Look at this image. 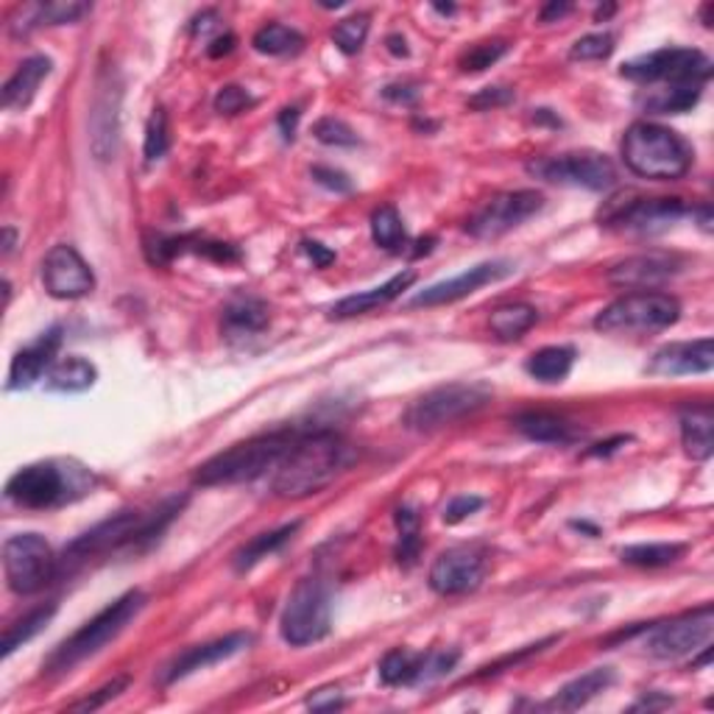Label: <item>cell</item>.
I'll use <instances>...</instances> for the list:
<instances>
[{"label": "cell", "mask_w": 714, "mask_h": 714, "mask_svg": "<svg viewBox=\"0 0 714 714\" xmlns=\"http://www.w3.org/2000/svg\"><path fill=\"white\" fill-rule=\"evenodd\" d=\"M252 103H254V98L249 95V92L243 90V87L229 84V87H221V90H218V95H215V112H221V114H238V112H243V109H247V107H252Z\"/></svg>", "instance_id": "cell-48"}, {"label": "cell", "mask_w": 714, "mask_h": 714, "mask_svg": "<svg viewBox=\"0 0 714 714\" xmlns=\"http://www.w3.org/2000/svg\"><path fill=\"white\" fill-rule=\"evenodd\" d=\"M299 118H302V112H299L296 107L282 109V112H280V129H282V138H285V140H293V138H296Z\"/></svg>", "instance_id": "cell-54"}, {"label": "cell", "mask_w": 714, "mask_h": 714, "mask_svg": "<svg viewBox=\"0 0 714 714\" xmlns=\"http://www.w3.org/2000/svg\"><path fill=\"white\" fill-rule=\"evenodd\" d=\"M127 686H129L127 675H121V678H112L109 684H103L101 690L90 692V695L81 697V701L70 703L68 708H70V712H95V708L107 706L109 701H114V697L121 695V692H127Z\"/></svg>", "instance_id": "cell-47"}, {"label": "cell", "mask_w": 714, "mask_h": 714, "mask_svg": "<svg viewBox=\"0 0 714 714\" xmlns=\"http://www.w3.org/2000/svg\"><path fill=\"white\" fill-rule=\"evenodd\" d=\"M492 402V389L483 383H450L419 396L405 413V424L416 433L450 428L461 419L474 416Z\"/></svg>", "instance_id": "cell-7"}, {"label": "cell", "mask_w": 714, "mask_h": 714, "mask_svg": "<svg viewBox=\"0 0 714 714\" xmlns=\"http://www.w3.org/2000/svg\"><path fill=\"white\" fill-rule=\"evenodd\" d=\"M296 430H274V433L254 435V439L232 444L201 463L193 474L195 486H238L263 477L265 472L280 466L285 452L296 441Z\"/></svg>", "instance_id": "cell-3"}, {"label": "cell", "mask_w": 714, "mask_h": 714, "mask_svg": "<svg viewBox=\"0 0 714 714\" xmlns=\"http://www.w3.org/2000/svg\"><path fill=\"white\" fill-rule=\"evenodd\" d=\"M505 53H509V42L503 40L477 42V46H472L461 57V70L463 73H483L486 68L497 64Z\"/></svg>", "instance_id": "cell-44"}, {"label": "cell", "mask_w": 714, "mask_h": 714, "mask_svg": "<svg viewBox=\"0 0 714 714\" xmlns=\"http://www.w3.org/2000/svg\"><path fill=\"white\" fill-rule=\"evenodd\" d=\"M269 324V308L260 299L241 296L223 310V326L229 335H254Z\"/></svg>", "instance_id": "cell-35"}, {"label": "cell", "mask_w": 714, "mask_h": 714, "mask_svg": "<svg viewBox=\"0 0 714 714\" xmlns=\"http://www.w3.org/2000/svg\"><path fill=\"white\" fill-rule=\"evenodd\" d=\"M59 561L40 533H18L3 544V572L14 594H34L53 581Z\"/></svg>", "instance_id": "cell-11"}, {"label": "cell", "mask_w": 714, "mask_h": 714, "mask_svg": "<svg viewBox=\"0 0 714 714\" xmlns=\"http://www.w3.org/2000/svg\"><path fill=\"white\" fill-rule=\"evenodd\" d=\"M313 134L324 145H358V134L341 118H321L313 127Z\"/></svg>", "instance_id": "cell-46"}, {"label": "cell", "mask_w": 714, "mask_h": 714, "mask_svg": "<svg viewBox=\"0 0 714 714\" xmlns=\"http://www.w3.org/2000/svg\"><path fill=\"white\" fill-rule=\"evenodd\" d=\"M483 509V497H474V494H461V497L450 500V505L444 509V522L446 525H457L466 516L477 514Z\"/></svg>", "instance_id": "cell-49"}, {"label": "cell", "mask_w": 714, "mask_h": 714, "mask_svg": "<svg viewBox=\"0 0 714 714\" xmlns=\"http://www.w3.org/2000/svg\"><path fill=\"white\" fill-rule=\"evenodd\" d=\"M681 441L686 455L708 461L714 452V411L712 405H690L681 411Z\"/></svg>", "instance_id": "cell-28"}, {"label": "cell", "mask_w": 714, "mask_h": 714, "mask_svg": "<svg viewBox=\"0 0 714 714\" xmlns=\"http://www.w3.org/2000/svg\"><path fill=\"white\" fill-rule=\"evenodd\" d=\"M310 173H313V179L321 184V188L335 190V193H352V182H349V177L346 173L335 171V168L315 165Z\"/></svg>", "instance_id": "cell-51"}, {"label": "cell", "mask_w": 714, "mask_h": 714, "mask_svg": "<svg viewBox=\"0 0 714 714\" xmlns=\"http://www.w3.org/2000/svg\"><path fill=\"white\" fill-rule=\"evenodd\" d=\"M42 282L53 299H81L95 288L90 265L68 243L53 247L42 260Z\"/></svg>", "instance_id": "cell-19"}, {"label": "cell", "mask_w": 714, "mask_h": 714, "mask_svg": "<svg viewBox=\"0 0 714 714\" xmlns=\"http://www.w3.org/2000/svg\"><path fill=\"white\" fill-rule=\"evenodd\" d=\"M697 101H701V87L697 84H664L640 95V107L647 114L690 112Z\"/></svg>", "instance_id": "cell-31"}, {"label": "cell", "mask_w": 714, "mask_h": 714, "mask_svg": "<svg viewBox=\"0 0 714 714\" xmlns=\"http://www.w3.org/2000/svg\"><path fill=\"white\" fill-rule=\"evenodd\" d=\"M623 79L636 84H697L712 76V59L695 48H662L620 68Z\"/></svg>", "instance_id": "cell-9"}, {"label": "cell", "mask_w": 714, "mask_h": 714, "mask_svg": "<svg viewBox=\"0 0 714 714\" xmlns=\"http://www.w3.org/2000/svg\"><path fill=\"white\" fill-rule=\"evenodd\" d=\"M614 684V670L612 667H594L589 673L577 675L570 684L561 686L553 695V701L544 703V708H553V712H575V708H583L589 701L606 692L609 686Z\"/></svg>", "instance_id": "cell-25"}, {"label": "cell", "mask_w": 714, "mask_h": 714, "mask_svg": "<svg viewBox=\"0 0 714 714\" xmlns=\"http://www.w3.org/2000/svg\"><path fill=\"white\" fill-rule=\"evenodd\" d=\"M536 321L539 313L531 304H503V308L494 310L492 319H489V330H492L500 341H516V338L525 335Z\"/></svg>", "instance_id": "cell-36"}, {"label": "cell", "mask_w": 714, "mask_h": 714, "mask_svg": "<svg viewBox=\"0 0 714 714\" xmlns=\"http://www.w3.org/2000/svg\"><path fill=\"white\" fill-rule=\"evenodd\" d=\"M352 461V446L332 430L299 433L274 469V494L282 500L313 497L346 472Z\"/></svg>", "instance_id": "cell-1"}, {"label": "cell", "mask_w": 714, "mask_h": 714, "mask_svg": "<svg viewBox=\"0 0 714 714\" xmlns=\"http://www.w3.org/2000/svg\"><path fill=\"white\" fill-rule=\"evenodd\" d=\"M575 366V349L572 346H544L533 352L525 363V372L539 383H564Z\"/></svg>", "instance_id": "cell-32"}, {"label": "cell", "mask_w": 714, "mask_h": 714, "mask_svg": "<svg viewBox=\"0 0 714 714\" xmlns=\"http://www.w3.org/2000/svg\"><path fill=\"white\" fill-rule=\"evenodd\" d=\"M511 101H514V90H509V87H486V90L469 98V107L477 109V112H486V109L505 107Z\"/></svg>", "instance_id": "cell-50"}, {"label": "cell", "mask_w": 714, "mask_h": 714, "mask_svg": "<svg viewBox=\"0 0 714 714\" xmlns=\"http://www.w3.org/2000/svg\"><path fill=\"white\" fill-rule=\"evenodd\" d=\"M14 249V229L7 227L3 229V254H12Z\"/></svg>", "instance_id": "cell-61"}, {"label": "cell", "mask_w": 714, "mask_h": 714, "mask_svg": "<svg viewBox=\"0 0 714 714\" xmlns=\"http://www.w3.org/2000/svg\"><path fill=\"white\" fill-rule=\"evenodd\" d=\"M645 636H642V651L662 662H675L697 653L706 647L714 636V609L701 606L690 614L667 620V623L645 625Z\"/></svg>", "instance_id": "cell-10"}, {"label": "cell", "mask_w": 714, "mask_h": 714, "mask_svg": "<svg viewBox=\"0 0 714 714\" xmlns=\"http://www.w3.org/2000/svg\"><path fill=\"white\" fill-rule=\"evenodd\" d=\"M53 62L48 57H29L18 70H14L12 79L3 84V107L9 112H23L31 101H34L37 90H40L42 81L51 76Z\"/></svg>", "instance_id": "cell-26"}, {"label": "cell", "mask_w": 714, "mask_h": 714, "mask_svg": "<svg viewBox=\"0 0 714 714\" xmlns=\"http://www.w3.org/2000/svg\"><path fill=\"white\" fill-rule=\"evenodd\" d=\"M48 389L62 391V394H81V391L92 389L98 380V369L92 366L81 354H68V358H57L51 372L46 374Z\"/></svg>", "instance_id": "cell-30"}, {"label": "cell", "mask_w": 714, "mask_h": 714, "mask_svg": "<svg viewBox=\"0 0 714 714\" xmlns=\"http://www.w3.org/2000/svg\"><path fill=\"white\" fill-rule=\"evenodd\" d=\"M684 544H673V542H653V544H628V547L620 550V559L623 564L631 566H667L675 564V561L684 555Z\"/></svg>", "instance_id": "cell-39"}, {"label": "cell", "mask_w": 714, "mask_h": 714, "mask_svg": "<svg viewBox=\"0 0 714 714\" xmlns=\"http://www.w3.org/2000/svg\"><path fill=\"white\" fill-rule=\"evenodd\" d=\"M254 51L265 53V57H288V53H299L304 48V37L296 29L282 23L263 26L252 40Z\"/></svg>", "instance_id": "cell-38"}, {"label": "cell", "mask_w": 714, "mask_h": 714, "mask_svg": "<svg viewBox=\"0 0 714 714\" xmlns=\"http://www.w3.org/2000/svg\"><path fill=\"white\" fill-rule=\"evenodd\" d=\"M68 477L59 469V463L40 461L29 463V466L12 474V481L7 483V497L12 503H18L20 509L42 511L64 503L68 500Z\"/></svg>", "instance_id": "cell-16"}, {"label": "cell", "mask_w": 714, "mask_h": 714, "mask_svg": "<svg viewBox=\"0 0 714 714\" xmlns=\"http://www.w3.org/2000/svg\"><path fill=\"white\" fill-rule=\"evenodd\" d=\"M486 577V559L472 547L446 550L430 566V589L441 597H457L481 586Z\"/></svg>", "instance_id": "cell-17"}, {"label": "cell", "mask_w": 714, "mask_h": 714, "mask_svg": "<svg viewBox=\"0 0 714 714\" xmlns=\"http://www.w3.org/2000/svg\"><path fill=\"white\" fill-rule=\"evenodd\" d=\"M514 428L520 430L525 439L531 441H539V444H572V441L577 439V428H572L566 419L561 416H553V413H544V411H527V413H520V416L514 419Z\"/></svg>", "instance_id": "cell-29"}, {"label": "cell", "mask_w": 714, "mask_h": 714, "mask_svg": "<svg viewBox=\"0 0 714 714\" xmlns=\"http://www.w3.org/2000/svg\"><path fill=\"white\" fill-rule=\"evenodd\" d=\"M308 706L315 708V712H332V708L343 706V695L338 686H324V690H315L313 695L308 697Z\"/></svg>", "instance_id": "cell-52"}, {"label": "cell", "mask_w": 714, "mask_h": 714, "mask_svg": "<svg viewBox=\"0 0 714 714\" xmlns=\"http://www.w3.org/2000/svg\"><path fill=\"white\" fill-rule=\"evenodd\" d=\"M143 606L145 594L140 592V589H132V592H127L114 603H109L103 612H98L95 617L87 620L76 634H70L62 645L53 647L51 656L42 662V675L57 678V675L70 673V670L79 667L81 662L101 653L109 642H114L127 631V625L143 612Z\"/></svg>", "instance_id": "cell-4"}, {"label": "cell", "mask_w": 714, "mask_h": 714, "mask_svg": "<svg viewBox=\"0 0 714 714\" xmlns=\"http://www.w3.org/2000/svg\"><path fill=\"white\" fill-rule=\"evenodd\" d=\"M394 520H396V527H400V547H396V559H400V564L405 566L416 564L419 547H422V531H419L422 520H419L416 511L408 509V505L396 509Z\"/></svg>", "instance_id": "cell-41"}, {"label": "cell", "mask_w": 714, "mask_h": 714, "mask_svg": "<svg viewBox=\"0 0 714 714\" xmlns=\"http://www.w3.org/2000/svg\"><path fill=\"white\" fill-rule=\"evenodd\" d=\"M302 527V522H291V525H282L276 527V531H269V533H260V536H254L252 542L243 544L238 553H234V570L238 572H247L252 570L258 561L269 559L271 553H276L280 547H285L288 542L293 539V533Z\"/></svg>", "instance_id": "cell-33"}, {"label": "cell", "mask_w": 714, "mask_h": 714, "mask_svg": "<svg viewBox=\"0 0 714 714\" xmlns=\"http://www.w3.org/2000/svg\"><path fill=\"white\" fill-rule=\"evenodd\" d=\"M145 160L157 162L168 154L171 149V129H168V114L165 109H154L145 123Z\"/></svg>", "instance_id": "cell-43"}, {"label": "cell", "mask_w": 714, "mask_h": 714, "mask_svg": "<svg viewBox=\"0 0 714 714\" xmlns=\"http://www.w3.org/2000/svg\"><path fill=\"white\" fill-rule=\"evenodd\" d=\"M686 204L681 199H645V195H617L601 210V223L625 232H664L675 221L686 215Z\"/></svg>", "instance_id": "cell-14"}, {"label": "cell", "mask_w": 714, "mask_h": 714, "mask_svg": "<svg viewBox=\"0 0 714 714\" xmlns=\"http://www.w3.org/2000/svg\"><path fill=\"white\" fill-rule=\"evenodd\" d=\"M385 42H389V51L394 53V57H408V42H405V37L391 34Z\"/></svg>", "instance_id": "cell-59"}, {"label": "cell", "mask_w": 714, "mask_h": 714, "mask_svg": "<svg viewBox=\"0 0 714 714\" xmlns=\"http://www.w3.org/2000/svg\"><path fill=\"white\" fill-rule=\"evenodd\" d=\"M302 247H304V252H308V258L313 260L315 269H326V265H330V263H335V252H330V249H324V247H321V243L304 241Z\"/></svg>", "instance_id": "cell-53"}, {"label": "cell", "mask_w": 714, "mask_h": 714, "mask_svg": "<svg viewBox=\"0 0 714 714\" xmlns=\"http://www.w3.org/2000/svg\"><path fill=\"white\" fill-rule=\"evenodd\" d=\"M252 645V636L249 634H227L221 640L204 642V645H193L184 653H179L171 664L160 673V684H177V681L188 678V675L199 673V670L212 667L218 662H227V658L238 656L241 651Z\"/></svg>", "instance_id": "cell-20"}, {"label": "cell", "mask_w": 714, "mask_h": 714, "mask_svg": "<svg viewBox=\"0 0 714 714\" xmlns=\"http://www.w3.org/2000/svg\"><path fill=\"white\" fill-rule=\"evenodd\" d=\"M714 369L712 338L701 341L667 343L651 358L645 372L651 378H684V374H706Z\"/></svg>", "instance_id": "cell-21"}, {"label": "cell", "mask_w": 714, "mask_h": 714, "mask_svg": "<svg viewBox=\"0 0 714 714\" xmlns=\"http://www.w3.org/2000/svg\"><path fill=\"white\" fill-rule=\"evenodd\" d=\"M53 614H57V603H48V606L34 609V612L26 614L23 620H18V623L9 625L7 634H3V651H0L3 653V658H9L14 651H18V647H23L26 642L34 640V636L40 634L48 623H51Z\"/></svg>", "instance_id": "cell-37"}, {"label": "cell", "mask_w": 714, "mask_h": 714, "mask_svg": "<svg viewBox=\"0 0 714 714\" xmlns=\"http://www.w3.org/2000/svg\"><path fill=\"white\" fill-rule=\"evenodd\" d=\"M527 173L533 179H542L550 184H572V188L612 190L617 184V171L612 160L603 154H559V157H539L527 162Z\"/></svg>", "instance_id": "cell-13"}, {"label": "cell", "mask_w": 714, "mask_h": 714, "mask_svg": "<svg viewBox=\"0 0 714 714\" xmlns=\"http://www.w3.org/2000/svg\"><path fill=\"white\" fill-rule=\"evenodd\" d=\"M416 282V274L413 271H402V274L391 276L389 282H383L380 288H372V291L354 293V296L341 299V302L332 308V319H354V315H363L374 308H383V304L394 302L396 296H402V291Z\"/></svg>", "instance_id": "cell-27"}, {"label": "cell", "mask_w": 714, "mask_h": 714, "mask_svg": "<svg viewBox=\"0 0 714 714\" xmlns=\"http://www.w3.org/2000/svg\"><path fill=\"white\" fill-rule=\"evenodd\" d=\"M514 274V265L505 263V260H489V263L472 265L463 274L452 276V280L435 282V285L424 288L422 293L411 299V308H439V304H452L457 299L472 296L474 291H481L483 285H492V282L505 280V276Z\"/></svg>", "instance_id": "cell-18"}, {"label": "cell", "mask_w": 714, "mask_h": 714, "mask_svg": "<svg viewBox=\"0 0 714 714\" xmlns=\"http://www.w3.org/2000/svg\"><path fill=\"white\" fill-rule=\"evenodd\" d=\"M87 12H90L87 3H31V7L14 9V14L9 18V31H12V37H26L40 26L76 23Z\"/></svg>", "instance_id": "cell-24"}, {"label": "cell", "mask_w": 714, "mask_h": 714, "mask_svg": "<svg viewBox=\"0 0 714 714\" xmlns=\"http://www.w3.org/2000/svg\"><path fill=\"white\" fill-rule=\"evenodd\" d=\"M570 12H572L570 3H547V7L542 9V23H553V20H561Z\"/></svg>", "instance_id": "cell-55"}, {"label": "cell", "mask_w": 714, "mask_h": 714, "mask_svg": "<svg viewBox=\"0 0 714 714\" xmlns=\"http://www.w3.org/2000/svg\"><path fill=\"white\" fill-rule=\"evenodd\" d=\"M614 53V37L601 31V34H586L572 46L570 59L575 62H603Z\"/></svg>", "instance_id": "cell-45"}, {"label": "cell", "mask_w": 714, "mask_h": 714, "mask_svg": "<svg viewBox=\"0 0 714 714\" xmlns=\"http://www.w3.org/2000/svg\"><path fill=\"white\" fill-rule=\"evenodd\" d=\"M628 441V435H617V439L612 441H603V444H594L592 450L586 452V455H612L614 450H620V444H625Z\"/></svg>", "instance_id": "cell-57"}, {"label": "cell", "mask_w": 714, "mask_h": 714, "mask_svg": "<svg viewBox=\"0 0 714 714\" xmlns=\"http://www.w3.org/2000/svg\"><path fill=\"white\" fill-rule=\"evenodd\" d=\"M623 160L631 173L651 182H678L692 165L690 145L673 129L651 121L631 123L623 138Z\"/></svg>", "instance_id": "cell-5"}, {"label": "cell", "mask_w": 714, "mask_h": 714, "mask_svg": "<svg viewBox=\"0 0 714 714\" xmlns=\"http://www.w3.org/2000/svg\"><path fill=\"white\" fill-rule=\"evenodd\" d=\"M690 215H692V218H697V223H701L703 232H712V207H708V204L692 207Z\"/></svg>", "instance_id": "cell-58"}, {"label": "cell", "mask_w": 714, "mask_h": 714, "mask_svg": "<svg viewBox=\"0 0 714 714\" xmlns=\"http://www.w3.org/2000/svg\"><path fill=\"white\" fill-rule=\"evenodd\" d=\"M121 107L123 81L118 68L103 64L95 81V98L90 107V151L98 162L114 160L121 149Z\"/></svg>", "instance_id": "cell-12"}, {"label": "cell", "mask_w": 714, "mask_h": 714, "mask_svg": "<svg viewBox=\"0 0 714 714\" xmlns=\"http://www.w3.org/2000/svg\"><path fill=\"white\" fill-rule=\"evenodd\" d=\"M62 346V330L53 326V330L42 332L31 346L20 349L12 358V369H9V391H23L31 389L37 380L46 378L51 372V366L57 363V352Z\"/></svg>", "instance_id": "cell-23"}, {"label": "cell", "mask_w": 714, "mask_h": 714, "mask_svg": "<svg viewBox=\"0 0 714 714\" xmlns=\"http://www.w3.org/2000/svg\"><path fill=\"white\" fill-rule=\"evenodd\" d=\"M424 653H411L405 647H394L380 662V678L385 686H416L422 684Z\"/></svg>", "instance_id": "cell-34"}, {"label": "cell", "mask_w": 714, "mask_h": 714, "mask_svg": "<svg viewBox=\"0 0 714 714\" xmlns=\"http://www.w3.org/2000/svg\"><path fill=\"white\" fill-rule=\"evenodd\" d=\"M232 48H234V37L232 34H223V37H218L215 42H212L210 46V57L212 59H218V57H227V53H232Z\"/></svg>", "instance_id": "cell-56"}, {"label": "cell", "mask_w": 714, "mask_h": 714, "mask_svg": "<svg viewBox=\"0 0 714 714\" xmlns=\"http://www.w3.org/2000/svg\"><path fill=\"white\" fill-rule=\"evenodd\" d=\"M670 697H662V701H656V697H642L640 703H634V708H647V712H651V708H656V706H670Z\"/></svg>", "instance_id": "cell-60"}, {"label": "cell", "mask_w": 714, "mask_h": 714, "mask_svg": "<svg viewBox=\"0 0 714 714\" xmlns=\"http://www.w3.org/2000/svg\"><path fill=\"white\" fill-rule=\"evenodd\" d=\"M675 274H681L678 258L664 252H647L614 263L609 269L606 280L614 288H642V291H651V288H658L673 280Z\"/></svg>", "instance_id": "cell-22"}, {"label": "cell", "mask_w": 714, "mask_h": 714, "mask_svg": "<svg viewBox=\"0 0 714 714\" xmlns=\"http://www.w3.org/2000/svg\"><path fill=\"white\" fill-rule=\"evenodd\" d=\"M369 37V18L366 14H358V18H346L332 29V42L338 46V51L352 57V53L361 51L366 46Z\"/></svg>", "instance_id": "cell-42"}, {"label": "cell", "mask_w": 714, "mask_h": 714, "mask_svg": "<svg viewBox=\"0 0 714 714\" xmlns=\"http://www.w3.org/2000/svg\"><path fill=\"white\" fill-rule=\"evenodd\" d=\"M678 319V299L670 293L640 291L625 293V296L614 299L609 308H603L594 319V330L606 332V335H653V332L673 326Z\"/></svg>", "instance_id": "cell-6"}, {"label": "cell", "mask_w": 714, "mask_h": 714, "mask_svg": "<svg viewBox=\"0 0 714 714\" xmlns=\"http://www.w3.org/2000/svg\"><path fill=\"white\" fill-rule=\"evenodd\" d=\"M542 207L544 195L539 193V190H511V193H500L469 218L466 232L472 234V238H481V241H494L500 234L522 227V223L536 215Z\"/></svg>", "instance_id": "cell-15"}, {"label": "cell", "mask_w": 714, "mask_h": 714, "mask_svg": "<svg viewBox=\"0 0 714 714\" xmlns=\"http://www.w3.org/2000/svg\"><path fill=\"white\" fill-rule=\"evenodd\" d=\"M372 238L385 252H400L405 247V223L394 207H380L372 215Z\"/></svg>", "instance_id": "cell-40"}, {"label": "cell", "mask_w": 714, "mask_h": 714, "mask_svg": "<svg viewBox=\"0 0 714 714\" xmlns=\"http://www.w3.org/2000/svg\"><path fill=\"white\" fill-rule=\"evenodd\" d=\"M332 628L330 586L321 577H304L288 594L280 617V634L288 645L308 647L321 642Z\"/></svg>", "instance_id": "cell-8"}, {"label": "cell", "mask_w": 714, "mask_h": 714, "mask_svg": "<svg viewBox=\"0 0 714 714\" xmlns=\"http://www.w3.org/2000/svg\"><path fill=\"white\" fill-rule=\"evenodd\" d=\"M184 497H171L162 505H157L154 511H121V514L109 516V520L98 522L95 527H90L87 533H81L76 542L68 544L62 555L64 566L84 564L87 559H95V555L114 553V550H138L143 544L154 542L168 525H171L173 516L182 511Z\"/></svg>", "instance_id": "cell-2"}]
</instances>
